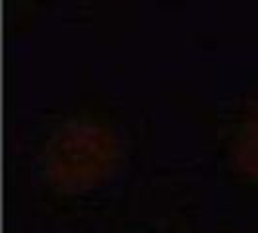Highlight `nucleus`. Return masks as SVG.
I'll list each match as a JSON object with an SVG mask.
<instances>
[{
    "instance_id": "nucleus-1",
    "label": "nucleus",
    "mask_w": 258,
    "mask_h": 233,
    "mask_svg": "<svg viewBox=\"0 0 258 233\" xmlns=\"http://www.w3.org/2000/svg\"><path fill=\"white\" fill-rule=\"evenodd\" d=\"M120 163V140L109 127L95 121L66 123L51 144V177L66 194H84L103 187L116 175Z\"/></svg>"
},
{
    "instance_id": "nucleus-2",
    "label": "nucleus",
    "mask_w": 258,
    "mask_h": 233,
    "mask_svg": "<svg viewBox=\"0 0 258 233\" xmlns=\"http://www.w3.org/2000/svg\"><path fill=\"white\" fill-rule=\"evenodd\" d=\"M233 165L241 175L258 181V99L246 105L233 138Z\"/></svg>"
}]
</instances>
